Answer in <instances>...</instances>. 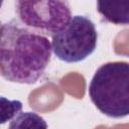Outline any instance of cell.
Segmentation results:
<instances>
[{
    "instance_id": "cell-2",
    "label": "cell",
    "mask_w": 129,
    "mask_h": 129,
    "mask_svg": "<svg viewBox=\"0 0 129 129\" xmlns=\"http://www.w3.org/2000/svg\"><path fill=\"white\" fill-rule=\"evenodd\" d=\"M89 96L97 109L111 118L129 114V64L111 61L101 66L89 86Z\"/></svg>"
},
{
    "instance_id": "cell-6",
    "label": "cell",
    "mask_w": 129,
    "mask_h": 129,
    "mask_svg": "<svg viewBox=\"0 0 129 129\" xmlns=\"http://www.w3.org/2000/svg\"><path fill=\"white\" fill-rule=\"evenodd\" d=\"M8 129H47V124L35 112H19L11 120Z\"/></svg>"
},
{
    "instance_id": "cell-3",
    "label": "cell",
    "mask_w": 129,
    "mask_h": 129,
    "mask_svg": "<svg viewBox=\"0 0 129 129\" xmlns=\"http://www.w3.org/2000/svg\"><path fill=\"white\" fill-rule=\"evenodd\" d=\"M97 41L94 22L84 15H75L61 30L51 35V48L60 60L79 62L95 51Z\"/></svg>"
},
{
    "instance_id": "cell-7",
    "label": "cell",
    "mask_w": 129,
    "mask_h": 129,
    "mask_svg": "<svg viewBox=\"0 0 129 129\" xmlns=\"http://www.w3.org/2000/svg\"><path fill=\"white\" fill-rule=\"evenodd\" d=\"M22 109V103L18 100H9L0 96V125L12 120Z\"/></svg>"
},
{
    "instance_id": "cell-5",
    "label": "cell",
    "mask_w": 129,
    "mask_h": 129,
    "mask_svg": "<svg viewBox=\"0 0 129 129\" xmlns=\"http://www.w3.org/2000/svg\"><path fill=\"white\" fill-rule=\"evenodd\" d=\"M97 10L109 22L127 25L129 22V2H97Z\"/></svg>"
},
{
    "instance_id": "cell-4",
    "label": "cell",
    "mask_w": 129,
    "mask_h": 129,
    "mask_svg": "<svg viewBox=\"0 0 129 129\" xmlns=\"http://www.w3.org/2000/svg\"><path fill=\"white\" fill-rule=\"evenodd\" d=\"M15 6L20 22L40 34L58 32L72 18L68 1H16Z\"/></svg>"
},
{
    "instance_id": "cell-8",
    "label": "cell",
    "mask_w": 129,
    "mask_h": 129,
    "mask_svg": "<svg viewBox=\"0 0 129 129\" xmlns=\"http://www.w3.org/2000/svg\"><path fill=\"white\" fill-rule=\"evenodd\" d=\"M2 4H3V1H0V8H1V6H2Z\"/></svg>"
},
{
    "instance_id": "cell-1",
    "label": "cell",
    "mask_w": 129,
    "mask_h": 129,
    "mask_svg": "<svg viewBox=\"0 0 129 129\" xmlns=\"http://www.w3.org/2000/svg\"><path fill=\"white\" fill-rule=\"evenodd\" d=\"M45 35L12 19L0 27V72L13 83L31 85L44 74L51 56Z\"/></svg>"
}]
</instances>
